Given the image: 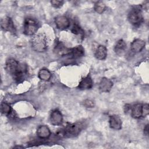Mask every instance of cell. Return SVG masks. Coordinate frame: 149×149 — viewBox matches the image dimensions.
I'll use <instances>...</instances> for the list:
<instances>
[{
	"instance_id": "1",
	"label": "cell",
	"mask_w": 149,
	"mask_h": 149,
	"mask_svg": "<svg viewBox=\"0 0 149 149\" xmlns=\"http://www.w3.org/2000/svg\"><path fill=\"white\" fill-rule=\"evenodd\" d=\"M5 69L15 81L19 82L23 79L24 70L16 59H8L5 63Z\"/></svg>"
},
{
	"instance_id": "2",
	"label": "cell",
	"mask_w": 149,
	"mask_h": 149,
	"mask_svg": "<svg viewBox=\"0 0 149 149\" xmlns=\"http://www.w3.org/2000/svg\"><path fill=\"white\" fill-rule=\"evenodd\" d=\"M33 50L37 52H44L48 47L47 38L44 34L39 33L33 36L31 40Z\"/></svg>"
},
{
	"instance_id": "3",
	"label": "cell",
	"mask_w": 149,
	"mask_h": 149,
	"mask_svg": "<svg viewBox=\"0 0 149 149\" xmlns=\"http://www.w3.org/2000/svg\"><path fill=\"white\" fill-rule=\"evenodd\" d=\"M127 18L129 22L134 26H138L143 20L142 8L141 6H134L128 13Z\"/></svg>"
},
{
	"instance_id": "4",
	"label": "cell",
	"mask_w": 149,
	"mask_h": 149,
	"mask_svg": "<svg viewBox=\"0 0 149 149\" xmlns=\"http://www.w3.org/2000/svg\"><path fill=\"white\" fill-rule=\"evenodd\" d=\"M84 123L81 122H77L73 123H68L63 127L65 137H71L77 136L84 128Z\"/></svg>"
},
{
	"instance_id": "5",
	"label": "cell",
	"mask_w": 149,
	"mask_h": 149,
	"mask_svg": "<svg viewBox=\"0 0 149 149\" xmlns=\"http://www.w3.org/2000/svg\"><path fill=\"white\" fill-rule=\"evenodd\" d=\"M39 27L38 22L33 18L27 17L24 20L23 33L27 36H32L36 33Z\"/></svg>"
},
{
	"instance_id": "6",
	"label": "cell",
	"mask_w": 149,
	"mask_h": 149,
	"mask_svg": "<svg viewBox=\"0 0 149 149\" xmlns=\"http://www.w3.org/2000/svg\"><path fill=\"white\" fill-rule=\"evenodd\" d=\"M1 28L6 31L15 34L16 33V30L15 27L12 19L9 16H5L1 20Z\"/></svg>"
},
{
	"instance_id": "7",
	"label": "cell",
	"mask_w": 149,
	"mask_h": 149,
	"mask_svg": "<svg viewBox=\"0 0 149 149\" xmlns=\"http://www.w3.org/2000/svg\"><path fill=\"white\" fill-rule=\"evenodd\" d=\"M70 50L71 48L66 47L62 41H56L55 42V44L54 47V52L56 55L59 56H65L69 55Z\"/></svg>"
},
{
	"instance_id": "8",
	"label": "cell",
	"mask_w": 149,
	"mask_h": 149,
	"mask_svg": "<svg viewBox=\"0 0 149 149\" xmlns=\"http://www.w3.org/2000/svg\"><path fill=\"white\" fill-rule=\"evenodd\" d=\"M49 121L54 126H60L63 123V116L58 109L52 111L49 116Z\"/></svg>"
},
{
	"instance_id": "9",
	"label": "cell",
	"mask_w": 149,
	"mask_h": 149,
	"mask_svg": "<svg viewBox=\"0 0 149 149\" xmlns=\"http://www.w3.org/2000/svg\"><path fill=\"white\" fill-rule=\"evenodd\" d=\"M55 24L57 29L63 30L69 28L70 22L69 19L65 16H58L55 18Z\"/></svg>"
},
{
	"instance_id": "10",
	"label": "cell",
	"mask_w": 149,
	"mask_h": 149,
	"mask_svg": "<svg viewBox=\"0 0 149 149\" xmlns=\"http://www.w3.org/2000/svg\"><path fill=\"white\" fill-rule=\"evenodd\" d=\"M146 45V42L144 40L136 38L134 40L130 45V49L134 53H138L141 52Z\"/></svg>"
},
{
	"instance_id": "11",
	"label": "cell",
	"mask_w": 149,
	"mask_h": 149,
	"mask_svg": "<svg viewBox=\"0 0 149 149\" xmlns=\"http://www.w3.org/2000/svg\"><path fill=\"white\" fill-rule=\"evenodd\" d=\"M113 86V82L107 77H102L99 83V90L101 92L107 93L110 91Z\"/></svg>"
},
{
	"instance_id": "12",
	"label": "cell",
	"mask_w": 149,
	"mask_h": 149,
	"mask_svg": "<svg viewBox=\"0 0 149 149\" xmlns=\"http://www.w3.org/2000/svg\"><path fill=\"white\" fill-rule=\"evenodd\" d=\"M109 124L111 128L114 130H120L122 129V120L119 116L113 115L109 116Z\"/></svg>"
},
{
	"instance_id": "13",
	"label": "cell",
	"mask_w": 149,
	"mask_h": 149,
	"mask_svg": "<svg viewBox=\"0 0 149 149\" xmlns=\"http://www.w3.org/2000/svg\"><path fill=\"white\" fill-rule=\"evenodd\" d=\"M37 135L41 139H48L51 136V131L49 127L45 125H41L37 129Z\"/></svg>"
},
{
	"instance_id": "14",
	"label": "cell",
	"mask_w": 149,
	"mask_h": 149,
	"mask_svg": "<svg viewBox=\"0 0 149 149\" xmlns=\"http://www.w3.org/2000/svg\"><path fill=\"white\" fill-rule=\"evenodd\" d=\"M93 85V81L91 76L87 75L81 80L79 84L78 88L80 90H88L92 88Z\"/></svg>"
},
{
	"instance_id": "15",
	"label": "cell",
	"mask_w": 149,
	"mask_h": 149,
	"mask_svg": "<svg viewBox=\"0 0 149 149\" xmlns=\"http://www.w3.org/2000/svg\"><path fill=\"white\" fill-rule=\"evenodd\" d=\"M95 57L98 60H104L107 56V48L105 46L100 45L94 52Z\"/></svg>"
},
{
	"instance_id": "16",
	"label": "cell",
	"mask_w": 149,
	"mask_h": 149,
	"mask_svg": "<svg viewBox=\"0 0 149 149\" xmlns=\"http://www.w3.org/2000/svg\"><path fill=\"white\" fill-rule=\"evenodd\" d=\"M69 55L74 59L81 58L84 55V49L81 45H77L74 48H71Z\"/></svg>"
},
{
	"instance_id": "17",
	"label": "cell",
	"mask_w": 149,
	"mask_h": 149,
	"mask_svg": "<svg viewBox=\"0 0 149 149\" xmlns=\"http://www.w3.org/2000/svg\"><path fill=\"white\" fill-rule=\"evenodd\" d=\"M126 47L127 45L125 41L122 39H120L116 42L114 46V51L117 55H121L125 52Z\"/></svg>"
},
{
	"instance_id": "18",
	"label": "cell",
	"mask_w": 149,
	"mask_h": 149,
	"mask_svg": "<svg viewBox=\"0 0 149 149\" xmlns=\"http://www.w3.org/2000/svg\"><path fill=\"white\" fill-rule=\"evenodd\" d=\"M142 104H136L130 108L131 116L135 119H139L143 116Z\"/></svg>"
},
{
	"instance_id": "19",
	"label": "cell",
	"mask_w": 149,
	"mask_h": 149,
	"mask_svg": "<svg viewBox=\"0 0 149 149\" xmlns=\"http://www.w3.org/2000/svg\"><path fill=\"white\" fill-rule=\"evenodd\" d=\"M38 76L40 80L47 81L49 80V79H51V73L47 69L43 68L40 70V71L38 72Z\"/></svg>"
},
{
	"instance_id": "20",
	"label": "cell",
	"mask_w": 149,
	"mask_h": 149,
	"mask_svg": "<svg viewBox=\"0 0 149 149\" xmlns=\"http://www.w3.org/2000/svg\"><path fill=\"white\" fill-rule=\"evenodd\" d=\"M1 112L7 116H12L13 114L12 108L6 102H2L1 104Z\"/></svg>"
},
{
	"instance_id": "21",
	"label": "cell",
	"mask_w": 149,
	"mask_h": 149,
	"mask_svg": "<svg viewBox=\"0 0 149 149\" xmlns=\"http://www.w3.org/2000/svg\"><path fill=\"white\" fill-rule=\"evenodd\" d=\"M105 9H106V5L104 3V2L102 1H99L96 2L94 3V9L97 13L99 14L102 13L105 10Z\"/></svg>"
},
{
	"instance_id": "22",
	"label": "cell",
	"mask_w": 149,
	"mask_h": 149,
	"mask_svg": "<svg viewBox=\"0 0 149 149\" xmlns=\"http://www.w3.org/2000/svg\"><path fill=\"white\" fill-rule=\"evenodd\" d=\"M71 31L74 35H79L81 38H83L84 36V31L77 23H74L72 27Z\"/></svg>"
},
{
	"instance_id": "23",
	"label": "cell",
	"mask_w": 149,
	"mask_h": 149,
	"mask_svg": "<svg viewBox=\"0 0 149 149\" xmlns=\"http://www.w3.org/2000/svg\"><path fill=\"white\" fill-rule=\"evenodd\" d=\"M83 104L84 107H86V108H93L95 105L94 102L93 100H90V99H86V100H84Z\"/></svg>"
},
{
	"instance_id": "24",
	"label": "cell",
	"mask_w": 149,
	"mask_h": 149,
	"mask_svg": "<svg viewBox=\"0 0 149 149\" xmlns=\"http://www.w3.org/2000/svg\"><path fill=\"white\" fill-rule=\"evenodd\" d=\"M51 3L52 4V5L56 8H59L60 7H61L63 3V1H58V0H54V1H51Z\"/></svg>"
},
{
	"instance_id": "25",
	"label": "cell",
	"mask_w": 149,
	"mask_h": 149,
	"mask_svg": "<svg viewBox=\"0 0 149 149\" xmlns=\"http://www.w3.org/2000/svg\"><path fill=\"white\" fill-rule=\"evenodd\" d=\"M142 111H143V117L147 116L149 113V107L148 104H144L142 105Z\"/></svg>"
},
{
	"instance_id": "26",
	"label": "cell",
	"mask_w": 149,
	"mask_h": 149,
	"mask_svg": "<svg viewBox=\"0 0 149 149\" xmlns=\"http://www.w3.org/2000/svg\"><path fill=\"white\" fill-rule=\"evenodd\" d=\"M144 133L146 136L148 135V124H147L144 128Z\"/></svg>"
},
{
	"instance_id": "27",
	"label": "cell",
	"mask_w": 149,
	"mask_h": 149,
	"mask_svg": "<svg viewBox=\"0 0 149 149\" xmlns=\"http://www.w3.org/2000/svg\"><path fill=\"white\" fill-rule=\"evenodd\" d=\"M13 148H23V147H22V146H15Z\"/></svg>"
}]
</instances>
